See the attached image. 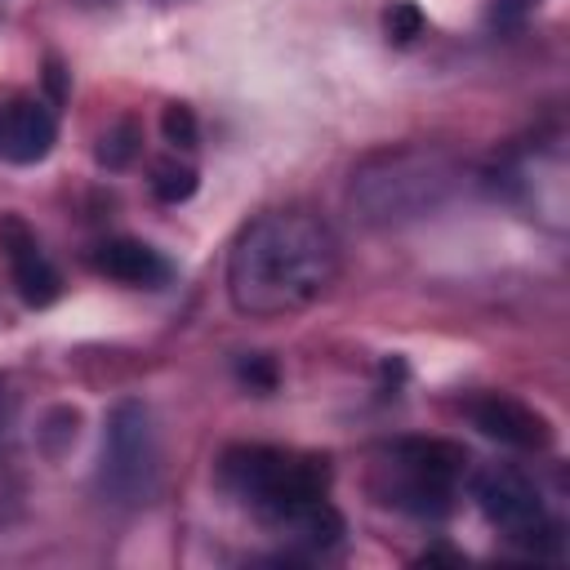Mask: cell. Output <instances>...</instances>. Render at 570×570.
I'll use <instances>...</instances> for the list:
<instances>
[{
  "label": "cell",
  "instance_id": "cell-1",
  "mask_svg": "<svg viewBox=\"0 0 570 570\" xmlns=\"http://www.w3.org/2000/svg\"><path fill=\"white\" fill-rule=\"evenodd\" d=\"M338 276V240L307 209H272L240 227L227 254V298L240 316L276 321L312 307Z\"/></svg>",
  "mask_w": 570,
  "mask_h": 570
},
{
  "label": "cell",
  "instance_id": "cell-2",
  "mask_svg": "<svg viewBox=\"0 0 570 570\" xmlns=\"http://www.w3.org/2000/svg\"><path fill=\"white\" fill-rule=\"evenodd\" d=\"M459 183V169L436 147H392L370 156L361 169H352L347 200L361 223L370 227H396L410 218L432 214Z\"/></svg>",
  "mask_w": 570,
  "mask_h": 570
},
{
  "label": "cell",
  "instance_id": "cell-3",
  "mask_svg": "<svg viewBox=\"0 0 570 570\" xmlns=\"http://www.w3.org/2000/svg\"><path fill=\"white\" fill-rule=\"evenodd\" d=\"M223 485L263 521H281L307 499L330 494V459L325 454H298L276 445H232L218 463Z\"/></svg>",
  "mask_w": 570,
  "mask_h": 570
},
{
  "label": "cell",
  "instance_id": "cell-4",
  "mask_svg": "<svg viewBox=\"0 0 570 570\" xmlns=\"http://www.w3.org/2000/svg\"><path fill=\"white\" fill-rule=\"evenodd\" d=\"M160 476V441H156V419L142 401L125 396L107 410L102 428V463H98V490L111 503H147Z\"/></svg>",
  "mask_w": 570,
  "mask_h": 570
},
{
  "label": "cell",
  "instance_id": "cell-5",
  "mask_svg": "<svg viewBox=\"0 0 570 570\" xmlns=\"http://www.w3.org/2000/svg\"><path fill=\"white\" fill-rule=\"evenodd\" d=\"M392 463H396L392 503L419 517H445L468 454L463 445L441 441V436H405L392 445Z\"/></svg>",
  "mask_w": 570,
  "mask_h": 570
},
{
  "label": "cell",
  "instance_id": "cell-6",
  "mask_svg": "<svg viewBox=\"0 0 570 570\" xmlns=\"http://www.w3.org/2000/svg\"><path fill=\"white\" fill-rule=\"evenodd\" d=\"M472 494H476L481 517L494 530H503L508 539L525 543L530 552H543V543H561V530L548 521L543 499H539V490L525 472L503 468V463L481 468L476 481H472Z\"/></svg>",
  "mask_w": 570,
  "mask_h": 570
},
{
  "label": "cell",
  "instance_id": "cell-7",
  "mask_svg": "<svg viewBox=\"0 0 570 570\" xmlns=\"http://www.w3.org/2000/svg\"><path fill=\"white\" fill-rule=\"evenodd\" d=\"M0 249H4V263L13 272V285H18V298L27 307H49L62 289V276L58 267L45 258L36 232L18 218V214H4L0 218Z\"/></svg>",
  "mask_w": 570,
  "mask_h": 570
},
{
  "label": "cell",
  "instance_id": "cell-8",
  "mask_svg": "<svg viewBox=\"0 0 570 570\" xmlns=\"http://www.w3.org/2000/svg\"><path fill=\"white\" fill-rule=\"evenodd\" d=\"M468 419L476 432H485L490 441L499 445H512V450H548L552 441V428L539 410H530L525 401L517 396H503V392H490V396H476L468 405Z\"/></svg>",
  "mask_w": 570,
  "mask_h": 570
},
{
  "label": "cell",
  "instance_id": "cell-9",
  "mask_svg": "<svg viewBox=\"0 0 570 570\" xmlns=\"http://www.w3.org/2000/svg\"><path fill=\"white\" fill-rule=\"evenodd\" d=\"M58 120L40 98H9L0 107V160L9 165H36L53 151Z\"/></svg>",
  "mask_w": 570,
  "mask_h": 570
},
{
  "label": "cell",
  "instance_id": "cell-10",
  "mask_svg": "<svg viewBox=\"0 0 570 570\" xmlns=\"http://www.w3.org/2000/svg\"><path fill=\"white\" fill-rule=\"evenodd\" d=\"M94 267H98L107 281L138 285V289H156V285L169 281V263H165V254L151 249L147 240H134V236L102 240L98 254H94Z\"/></svg>",
  "mask_w": 570,
  "mask_h": 570
},
{
  "label": "cell",
  "instance_id": "cell-11",
  "mask_svg": "<svg viewBox=\"0 0 570 570\" xmlns=\"http://www.w3.org/2000/svg\"><path fill=\"white\" fill-rule=\"evenodd\" d=\"M289 539H298V543H307V548H334L338 539H343V517H338V508L321 494V499H307L303 508H294L289 517H281L276 521Z\"/></svg>",
  "mask_w": 570,
  "mask_h": 570
},
{
  "label": "cell",
  "instance_id": "cell-12",
  "mask_svg": "<svg viewBox=\"0 0 570 570\" xmlns=\"http://www.w3.org/2000/svg\"><path fill=\"white\" fill-rule=\"evenodd\" d=\"M138 147H142L138 120H116V125L98 138V165H102V169H129L134 156H138Z\"/></svg>",
  "mask_w": 570,
  "mask_h": 570
},
{
  "label": "cell",
  "instance_id": "cell-13",
  "mask_svg": "<svg viewBox=\"0 0 570 570\" xmlns=\"http://www.w3.org/2000/svg\"><path fill=\"white\" fill-rule=\"evenodd\" d=\"M151 196H156L160 205H183V200H191V196H196V169H191V165H178V160L156 165V174H151Z\"/></svg>",
  "mask_w": 570,
  "mask_h": 570
},
{
  "label": "cell",
  "instance_id": "cell-14",
  "mask_svg": "<svg viewBox=\"0 0 570 570\" xmlns=\"http://www.w3.org/2000/svg\"><path fill=\"white\" fill-rule=\"evenodd\" d=\"M423 27H428V18H423V9L414 0H392L383 9V31H387L392 45H414L423 36Z\"/></svg>",
  "mask_w": 570,
  "mask_h": 570
},
{
  "label": "cell",
  "instance_id": "cell-15",
  "mask_svg": "<svg viewBox=\"0 0 570 570\" xmlns=\"http://www.w3.org/2000/svg\"><path fill=\"white\" fill-rule=\"evenodd\" d=\"M160 134L169 147H196L200 142V125H196V111L187 102H165L160 111Z\"/></svg>",
  "mask_w": 570,
  "mask_h": 570
},
{
  "label": "cell",
  "instance_id": "cell-16",
  "mask_svg": "<svg viewBox=\"0 0 570 570\" xmlns=\"http://www.w3.org/2000/svg\"><path fill=\"white\" fill-rule=\"evenodd\" d=\"M236 379L245 387H254V392H272L276 387V365H272V356H245L236 365Z\"/></svg>",
  "mask_w": 570,
  "mask_h": 570
},
{
  "label": "cell",
  "instance_id": "cell-17",
  "mask_svg": "<svg viewBox=\"0 0 570 570\" xmlns=\"http://www.w3.org/2000/svg\"><path fill=\"white\" fill-rule=\"evenodd\" d=\"M539 0H494L490 4V22L494 27H521L530 13H534Z\"/></svg>",
  "mask_w": 570,
  "mask_h": 570
},
{
  "label": "cell",
  "instance_id": "cell-18",
  "mask_svg": "<svg viewBox=\"0 0 570 570\" xmlns=\"http://www.w3.org/2000/svg\"><path fill=\"white\" fill-rule=\"evenodd\" d=\"M45 85H49V98H53V102H62V98H67V85H62V67H58V58H49V62H45Z\"/></svg>",
  "mask_w": 570,
  "mask_h": 570
},
{
  "label": "cell",
  "instance_id": "cell-19",
  "mask_svg": "<svg viewBox=\"0 0 570 570\" xmlns=\"http://www.w3.org/2000/svg\"><path fill=\"white\" fill-rule=\"evenodd\" d=\"M419 561H450V566H459L463 552H454V548H428V552H419Z\"/></svg>",
  "mask_w": 570,
  "mask_h": 570
}]
</instances>
